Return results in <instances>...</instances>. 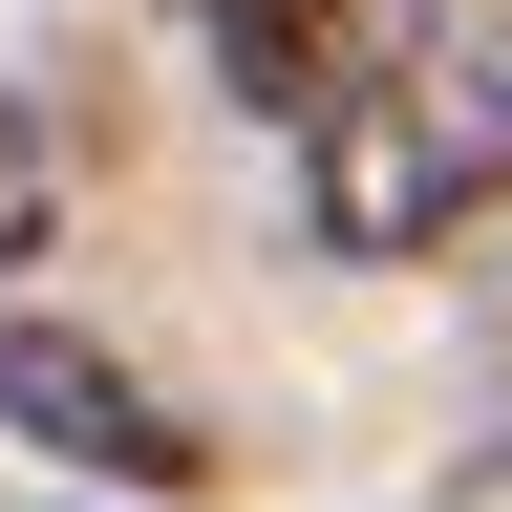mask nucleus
<instances>
[{"label":"nucleus","instance_id":"nucleus-1","mask_svg":"<svg viewBox=\"0 0 512 512\" xmlns=\"http://www.w3.org/2000/svg\"><path fill=\"white\" fill-rule=\"evenodd\" d=\"M491 192H512V43L406 0L384 64L299 128V214H320V256H448Z\"/></svg>","mask_w":512,"mask_h":512},{"label":"nucleus","instance_id":"nucleus-2","mask_svg":"<svg viewBox=\"0 0 512 512\" xmlns=\"http://www.w3.org/2000/svg\"><path fill=\"white\" fill-rule=\"evenodd\" d=\"M0 427H43L64 470H107V491H192V470H214V427H192L150 363L64 342V320H0Z\"/></svg>","mask_w":512,"mask_h":512},{"label":"nucleus","instance_id":"nucleus-3","mask_svg":"<svg viewBox=\"0 0 512 512\" xmlns=\"http://www.w3.org/2000/svg\"><path fill=\"white\" fill-rule=\"evenodd\" d=\"M43 214H64V150H43V107L0 86V278H22V256H43Z\"/></svg>","mask_w":512,"mask_h":512},{"label":"nucleus","instance_id":"nucleus-4","mask_svg":"<svg viewBox=\"0 0 512 512\" xmlns=\"http://www.w3.org/2000/svg\"><path fill=\"white\" fill-rule=\"evenodd\" d=\"M427 512H512V427H491V448H448V470H427Z\"/></svg>","mask_w":512,"mask_h":512}]
</instances>
